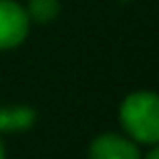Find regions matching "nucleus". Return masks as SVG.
<instances>
[{"label": "nucleus", "mask_w": 159, "mask_h": 159, "mask_svg": "<svg viewBox=\"0 0 159 159\" xmlns=\"http://www.w3.org/2000/svg\"><path fill=\"white\" fill-rule=\"evenodd\" d=\"M0 159H5V146H2V139H0Z\"/></svg>", "instance_id": "0eeeda50"}, {"label": "nucleus", "mask_w": 159, "mask_h": 159, "mask_svg": "<svg viewBox=\"0 0 159 159\" xmlns=\"http://www.w3.org/2000/svg\"><path fill=\"white\" fill-rule=\"evenodd\" d=\"M37 120V113L29 105L0 107V133H20L29 131Z\"/></svg>", "instance_id": "20e7f679"}, {"label": "nucleus", "mask_w": 159, "mask_h": 159, "mask_svg": "<svg viewBox=\"0 0 159 159\" xmlns=\"http://www.w3.org/2000/svg\"><path fill=\"white\" fill-rule=\"evenodd\" d=\"M26 13H29V20L37 24L52 22L59 16V0H29Z\"/></svg>", "instance_id": "39448f33"}, {"label": "nucleus", "mask_w": 159, "mask_h": 159, "mask_svg": "<svg viewBox=\"0 0 159 159\" xmlns=\"http://www.w3.org/2000/svg\"><path fill=\"white\" fill-rule=\"evenodd\" d=\"M89 159H142V152L129 135L102 133L89 144Z\"/></svg>", "instance_id": "7ed1b4c3"}, {"label": "nucleus", "mask_w": 159, "mask_h": 159, "mask_svg": "<svg viewBox=\"0 0 159 159\" xmlns=\"http://www.w3.org/2000/svg\"><path fill=\"white\" fill-rule=\"evenodd\" d=\"M120 124L137 144L159 142V94L139 89L129 94L120 105Z\"/></svg>", "instance_id": "f257e3e1"}, {"label": "nucleus", "mask_w": 159, "mask_h": 159, "mask_svg": "<svg viewBox=\"0 0 159 159\" xmlns=\"http://www.w3.org/2000/svg\"><path fill=\"white\" fill-rule=\"evenodd\" d=\"M29 13L16 0H0V50L20 46L29 35Z\"/></svg>", "instance_id": "f03ea898"}, {"label": "nucleus", "mask_w": 159, "mask_h": 159, "mask_svg": "<svg viewBox=\"0 0 159 159\" xmlns=\"http://www.w3.org/2000/svg\"><path fill=\"white\" fill-rule=\"evenodd\" d=\"M144 159H159V142H157V144H152V150H150Z\"/></svg>", "instance_id": "423d86ee"}]
</instances>
